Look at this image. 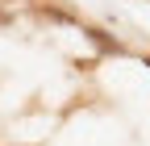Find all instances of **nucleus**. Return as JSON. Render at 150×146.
Listing matches in <instances>:
<instances>
[]
</instances>
